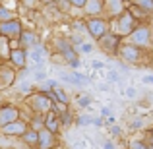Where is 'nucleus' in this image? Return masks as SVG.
<instances>
[{
  "label": "nucleus",
  "mask_w": 153,
  "mask_h": 149,
  "mask_svg": "<svg viewBox=\"0 0 153 149\" xmlns=\"http://www.w3.org/2000/svg\"><path fill=\"white\" fill-rule=\"evenodd\" d=\"M2 31H4V33H16V31H19V27L16 25V23H12V25H4Z\"/></svg>",
  "instance_id": "f257e3e1"
},
{
  "label": "nucleus",
  "mask_w": 153,
  "mask_h": 149,
  "mask_svg": "<svg viewBox=\"0 0 153 149\" xmlns=\"http://www.w3.org/2000/svg\"><path fill=\"white\" fill-rule=\"evenodd\" d=\"M89 122H95V120L89 118V116H82V118L78 120V124H89Z\"/></svg>",
  "instance_id": "f03ea898"
},
{
  "label": "nucleus",
  "mask_w": 153,
  "mask_h": 149,
  "mask_svg": "<svg viewBox=\"0 0 153 149\" xmlns=\"http://www.w3.org/2000/svg\"><path fill=\"white\" fill-rule=\"evenodd\" d=\"M108 79L111 82H118V74L116 72H108Z\"/></svg>",
  "instance_id": "7ed1b4c3"
},
{
  "label": "nucleus",
  "mask_w": 153,
  "mask_h": 149,
  "mask_svg": "<svg viewBox=\"0 0 153 149\" xmlns=\"http://www.w3.org/2000/svg\"><path fill=\"white\" fill-rule=\"evenodd\" d=\"M27 142H37V134H27Z\"/></svg>",
  "instance_id": "20e7f679"
},
{
  "label": "nucleus",
  "mask_w": 153,
  "mask_h": 149,
  "mask_svg": "<svg viewBox=\"0 0 153 149\" xmlns=\"http://www.w3.org/2000/svg\"><path fill=\"white\" fill-rule=\"evenodd\" d=\"M126 95H128L130 99H134V97H136V89H132V87H130V89L126 91Z\"/></svg>",
  "instance_id": "39448f33"
},
{
  "label": "nucleus",
  "mask_w": 153,
  "mask_h": 149,
  "mask_svg": "<svg viewBox=\"0 0 153 149\" xmlns=\"http://www.w3.org/2000/svg\"><path fill=\"white\" fill-rule=\"evenodd\" d=\"M56 93H58V95H56V97H58V101H64V103H66V95H64L62 91H56Z\"/></svg>",
  "instance_id": "423d86ee"
},
{
  "label": "nucleus",
  "mask_w": 153,
  "mask_h": 149,
  "mask_svg": "<svg viewBox=\"0 0 153 149\" xmlns=\"http://www.w3.org/2000/svg\"><path fill=\"white\" fill-rule=\"evenodd\" d=\"M82 50H83V52H89V50H91V45H83Z\"/></svg>",
  "instance_id": "0eeeda50"
},
{
  "label": "nucleus",
  "mask_w": 153,
  "mask_h": 149,
  "mask_svg": "<svg viewBox=\"0 0 153 149\" xmlns=\"http://www.w3.org/2000/svg\"><path fill=\"white\" fill-rule=\"evenodd\" d=\"M93 68H103V62H93Z\"/></svg>",
  "instance_id": "6e6552de"
},
{
  "label": "nucleus",
  "mask_w": 153,
  "mask_h": 149,
  "mask_svg": "<svg viewBox=\"0 0 153 149\" xmlns=\"http://www.w3.org/2000/svg\"><path fill=\"white\" fill-rule=\"evenodd\" d=\"M146 82H147V83H153V76H147V78H146Z\"/></svg>",
  "instance_id": "1a4fd4ad"
},
{
  "label": "nucleus",
  "mask_w": 153,
  "mask_h": 149,
  "mask_svg": "<svg viewBox=\"0 0 153 149\" xmlns=\"http://www.w3.org/2000/svg\"><path fill=\"white\" fill-rule=\"evenodd\" d=\"M74 4H83V0H72Z\"/></svg>",
  "instance_id": "9d476101"
},
{
  "label": "nucleus",
  "mask_w": 153,
  "mask_h": 149,
  "mask_svg": "<svg viewBox=\"0 0 153 149\" xmlns=\"http://www.w3.org/2000/svg\"><path fill=\"white\" fill-rule=\"evenodd\" d=\"M105 149H112V145H111V143H107V145H105Z\"/></svg>",
  "instance_id": "9b49d317"
},
{
  "label": "nucleus",
  "mask_w": 153,
  "mask_h": 149,
  "mask_svg": "<svg viewBox=\"0 0 153 149\" xmlns=\"http://www.w3.org/2000/svg\"><path fill=\"white\" fill-rule=\"evenodd\" d=\"M136 149H143V147H140V145H136Z\"/></svg>",
  "instance_id": "f8f14e48"
}]
</instances>
